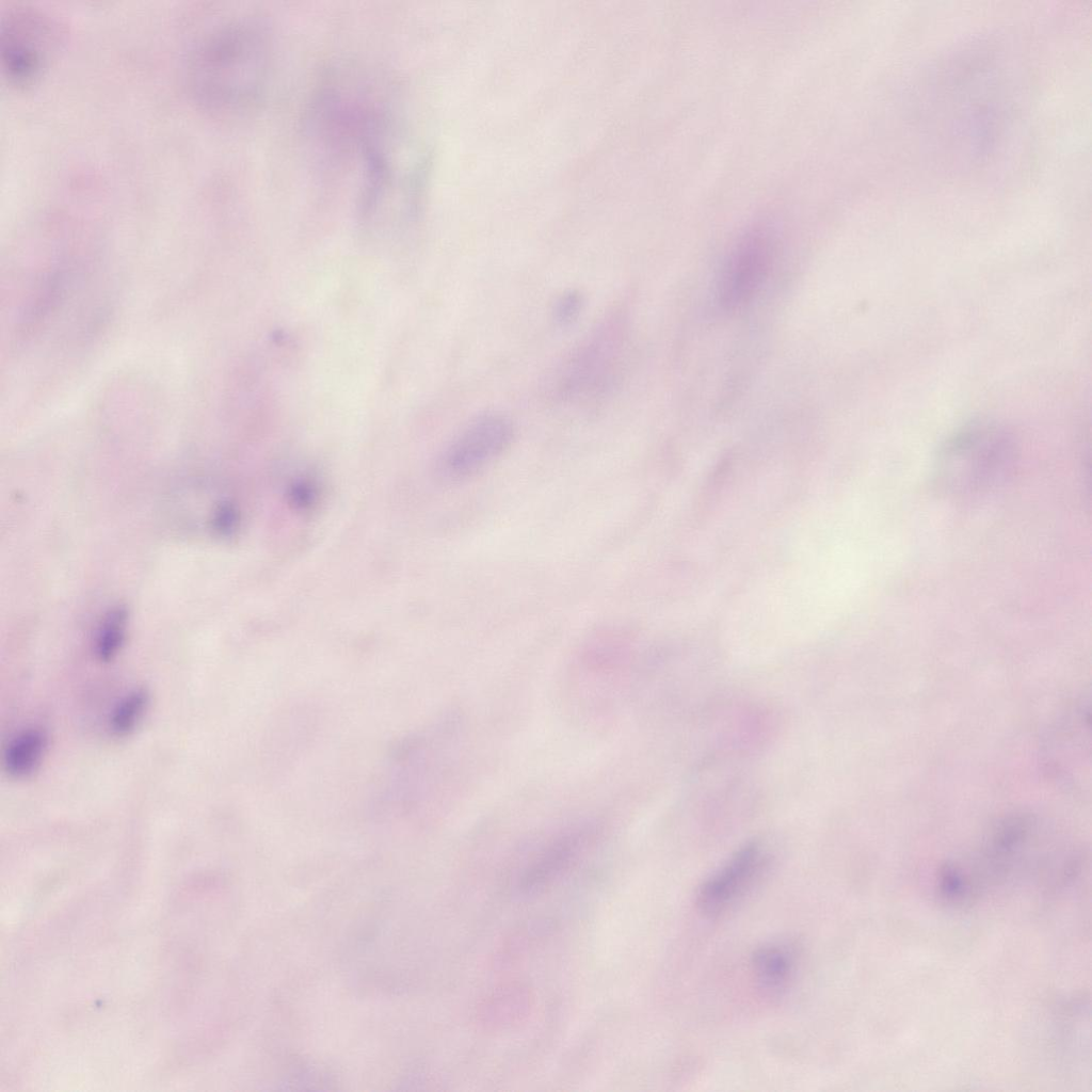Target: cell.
Wrapping results in <instances>:
<instances>
[{"instance_id": "obj_4", "label": "cell", "mask_w": 1092, "mask_h": 1092, "mask_svg": "<svg viewBox=\"0 0 1092 1092\" xmlns=\"http://www.w3.org/2000/svg\"><path fill=\"white\" fill-rule=\"evenodd\" d=\"M63 41L60 22L45 10L11 5L0 18V59L4 79L16 87L36 83Z\"/></svg>"}, {"instance_id": "obj_8", "label": "cell", "mask_w": 1092, "mask_h": 1092, "mask_svg": "<svg viewBox=\"0 0 1092 1092\" xmlns=\"http://www.w3.org/2000/svg\"><path fill=\"white\" fill-rule=\"evenodd\" d=\"M767 863L759 842L744 845L700 886L695 900L700 912L711 918L727 912L754 887Z\"/></svg>"}, {"instance_id": "obj_14", "label": "cell", "mask_w": 1092, "mask_h": 1092, "mask_svg": "<svg viewBox=\"0 0 1092 1092\" xmlns=\"http://www.w3.org/2000/svg\"><path fill=\"white\" fill-rule=\"evenodd\" d=\"M234 519L235 517L231 510H229L228 508H221L218 511L214 519L216 530L224 532L227 529L231 528Z\"/></svg>"}, {"instance_id": "obj_3", "label": "cell", "mask_w": 1092, "mask_h": 1092, "mask_svg": "<svg viewBox=\"0 0 1092 1092\" xmlns=\"http://www.w3.org/2000/svg\"><path fill=\"white\" fill-rule=\"evenodd\" d=\"M1014 435L1003 424L976 419L956 429L942 444L934 462V480L958 498L985 495L1001 486L1017 461Z\"/></svg>"}, {"instance_id": "obj_12", "label": "cell", "mask_w": 1092, "mask_h": 1092, "mask_svg": "<svg viewBox=\"0 0 1092 1092\" xmlns=\"http://www.w3.org/2000/svg\"><path fill=\"white\" fill-rule=\"evenodd\" d=\"M127 627V612L123 607L110 610L101 621L94 644L96 657L108 662L116 657L122 649Z\"/></svg>"}, {"instance_id": "obj_1", "label": "cell", "mask_w": 1092, "mask_h": 1092, "mask_svg": "<svg viewBox=\"0 0 1092 1092\" xmlns=\"http://www.w3.org/2000/svg\"><path fill=\"white\" fill-rule=\"evenodd\" d=\"M400 112L376 89L340 102L327 116L319 142L333 161L352 167L357 208L370 225L410 222L416 213L423 159Z\"/></svg>"}, {"instance_id": "obj_7", "label": "cell", "mask_w": 1092, "mask_h": 1092, "mask_svg": "<svg viewBox=\"0 0 1092 1092\" xmlns=\"http://www.w3.org/2000/svg\"><path fill=\"white\" fill-rule=\"evenodd\" d=\"M775 254L774 237L762 227L749 230L727 255L717 283V300L725 310L745 305L764 285Z\"/></svg>"}, {"instance_id": "obj_6", "label": "cell", "mask_w": 1092, "mask_h": 1092, "mask_svg": "<svg viewBox=\"0 0 1092 1092\" xmlns=\"http://www.w3.org/2000/svg\"><path fill=\"white\" fill-rule=\"evenodd\" d=\"M515 436L512 421L499 413H486L469 422L443 453L439 475L451 482L479 476L510 448Z\"/></svg>"}, {"instance_id": "obj_10", "label": "cell", "mask_w": 1092, "mask_h": 1092, "mask_svg": "<svg viewBox=\"0 0 1092 1092\" xmlns=\"http://www.w3.org/2000/svg\"><path fill=\"white\" fill-rule=\"evenodd\" d=\"M47 745V734L37 726H29L17 732L3 748L4 771L14 778L30 776L43 762Z\"/></svg>"}, {"instance_id": "obj_11", "label": "cell", "mask_w": 1092, "mask_h": 1092, "mask_svg": "<svg viewBox=\"0 0 1092 1092\" xmlns=\"http://www.w3.org/2000/svg\"><path fill=\"white\" fill-rule=\"evenodd\" d=\"M150 696L145 688H134L123 695L112 708L108 726L118 737L132 733L144 718Z\"/></svg>"}, {"instance_id": "obj_2", "label": "cell", "mask_w": 1092, "mask_h": 1092, "mask_svg": "<svg viewBox=\"0 0 1092 1092\" xmlns=\"http://www.w3.org/2000/svg\"><path fill=\"white\" fill-rule=\"evenodd\" d=\"M271 66L268 27L255 16H235L194 39L184 60V80L190 96L202 109L234 114L258 102Z\"/></svg>"}, {"instance_id": "obj_9", "label": "cell", "mask_w": 1092, "mask_h": 1092, "mask_svg": "<svg viewBox=\"0 0 1092 1092\" xmlns=\"http://www.w3.org/2000/svg\"><path fill=\"white\" fill-rule=\"evenodd\" d=\"M798 966V950L787 942H771L756 948L751 968L756 983L766 993L780 995L793 981Z\"/></svg>"}, {"instance_id": "obj_13", "label": "cell", "mask_w": 1092, "mask_h": 1092, "mask_svg": "<svg viewBox=\"0 0 1092 1092\" xmlns=\"http://www.w3.org/2000/svg\"><path fill=\"white\" fill-rule=\"evenodd\" d=\"M583 306L584 298L579 291L566 290L556 299L552 305V319L559 326H569L578 320Z\"/></svg>"}, {"instance_id": "obj_5", "label": "cell", "mask_w": 1092, "mask_h": 1092, "mask_svg": "<svg viewBox=\"0 0 1092 1092\" xmlns=\"http://www.w3.org/2000/svg\"><path fill=\"white\" fill-rule=\"evenodd\" d=\"M619 318L596 327L563 362L553 388L565 401L603 397L619 381L626 354V334Z\"/></svg>"}]
</instances>
